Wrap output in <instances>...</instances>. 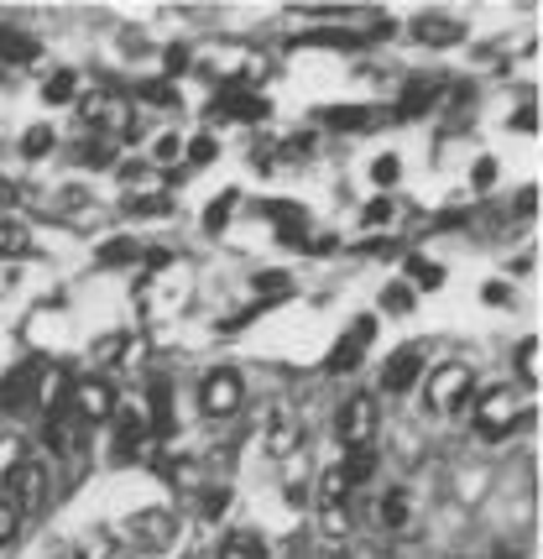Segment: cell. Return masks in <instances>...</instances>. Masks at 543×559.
<instances>
[{
    "instance_id": "1",
    "label": "cell",
    "mask_w": 543,
    "mask_h": 559,
    "mask_svg": "<svg viewBox=\"0 0 543 559\" xmlns=\"http://www.w3.org/2000/svg\"><path fill=\"white\" fill-rule=\"evenodd\" d=\"M79 121L99 131L105 142H116V136H136V121H131V99L116 95V90H89V95H79Z\"/></svg>"
},
{
    "instance_id": "2",
    "label": "cell",
    "mask_w": 543,
    "mask_h": 559,
    "mask_svg": "<svg viewBox=\"0 0 543 559\" xmlns=\"http://www.w3.org/2000/svg\"><path fill=\"white\" fill-rule=\"evenodd\" d=\"M518 418H522V397L518 388H486L481 397H475V435L481 439H507L512 429H518Z\"/></svg>"
},
{
    "instance_id": "3",
    "label": "cell",
    "mask_w": 543,
    "mask_h": 559,
    "mask_svg": "<svg viewBox=\"0 0 543 559\" xmlns=\"http://www.w3.org/2000/svg\"><path fill=\"white\" fill-rule=\"evenodd\" d=\"M178 538V518L168 508H147V512H131L121 523V544L142 549V555H162L168 544Z\"/></svg>"
},
{
    "instance_id": "4",
    "label": "cell",
    "mask_w": 543,
    "mask_h": 559,
    "mask_svg": "<svg viewBox=\"0 0 543 559\" xmlns=\"http://www.w3.org/2000/svg\"><path fill=\"white\" fill-rule=\"evenodd\" d=\"M470 392H475V371L466 361H445V366H434L423 397H429L434 414H455V408H470Z\"/></svg>"
},
{
    "instance_id": "5",
    "label": "cell",
    "mask_w": 543,
    "mask_h": 559,
    "mask_svg": "<svg viewBox=\"0 0 543 559\" xmlns=\"http://www.w3.org/2000/svg\"><path fill=\"white\" fill-rule=\"evenodd\" d=\"M198 408L204 418H236L246 408V382H241V371L236 366H215L209 377H204V388H198Z\"/></svg>"
},
{
    "instance_id": "6",
    "label": "cell",
    "mask_w": 543,
    "mask_h": 559,
    "mask_svg": "<svg viewBox=\"0 0 543 559\" xmlns=\"http://www.w3.org/2000/svg\"><path fill=\"white\" fill-rule=\"evenodd\" d=\"M335 439L355 450V444H371L376 439V403H371L366 392H355L340 403V414H335Z\"/></svg>"
},
{
    "instance_id": "7",
    "label": "cell",
    "mask_w": 543,
    "mask_h": 559,
    "mask_svg": "<svg viewBox=\"0 0 543 559\" xmlns=\"http://www.w3.org/2000/svg\"><path fill=\"white\" fill-rule=\"evenodd\" d=\"M5 497H11L22 512H37L43 502H48V465L32 461V455H22L16 471L5 476Z\"/></svg>"
},
{
    "instance_id": "8",
    "label": "cell",
    "mask_w": 543,
    "mask_h": 559,
    "mask_svg": "<svg viewBox=\"0 0 543 559\" xmlns=\"http://www.w3.org/2000/svg\"><path fill=\"white\" fill-rule=\"evenodd\" d=\"M69 414H74L79 424H105V418L116 414V392H110V382H105V377L74 382V388H69Z\"/></svg>"
},
{
    "instance_id": "9",
    "label": "cell",
    "mask_w": 543,
    "mask_h": 559,
    "mask_svg": "<svg viewBox=\"0 0 543 559\" xmlns=\"http://www.w3.org/2000/svg\"><path fill=\"white\" fill-rule=\"evenodd\" d=\"M371 341H376V319H371V314H366V319H355L346 335L335 341V350H329V371H335V377L355 371V361H361V356L371 350Z\"/></svg>"
},
{
    "instance_id": "10",
    "label": "cell",
    "mask_w": 543,
    "mask_h": 559,
    "mask_svg": "<svg viewBox=\"0 0 543 559\" xmlns=\"http://www.w3.org/2000/svg\"><path fill=\"white\" fill-rule=\"evenodd\" d=\"M419 377H423V350L419 345H402V350H393V361L382 371V392H408Z\"/></svg>"
},
{
    "instance_id": "11",
    "label": "cell",
    "mask_w": 543,
    "mask_h": 559,
    "mask_svg": "<svg viewBox=\"0 0 543 559\" xmlns=\"http://www.w3.org/2000/svg\"><path fill=\"white\" fill-rule=\"evenodd\" d=\"M43 439H48V450L52 455H79L84 450V424H79L74 414H52V418H43Z\"/></svg>"
},
{
    "instance_id": "12",
    "label": "cell",
    "mask_w": 543,
    "mask_h": 559,
    "mask_svg": "<svg viewBox=\"0 0 543 559\" xmlns=\"http://www.w3.org/2000/svg\"><path fill=\"white\" fill-rule=\"evenodd\" d=\"M434 99H445V79H439V73H419V79L402 90V99H397V116H429Z\"/></svg>"
},
{
    "instance_id": "13",
    "label": "cell",
    "mask_w": 543,
    "mask_h": 559,
    "mask_svg": "<svg viewBox=\"0 0 543 559\" xmlns=\"http://www.w3.org/2000/svg\"><path fill=\"white\" fill-rule=\"evenodd\" d=\"M413 43H423V48H455L460 43V22L455 16H419L413 22Z\"/></svg>"
},
{
    "instance_id": "14",
    "label": "cell",
    "mask_w": 543,
    "mask_h": 559,
    "mask_svg": "<svg viewBox=\"0 0 543 559\" xmlns=\"http://www.w3.org/2000/svg\"><path fill=\"white\" fill-rule=\"evenodd\" d=\"M37 377H43V366H22L5 388H0V403H5V414H16V408H32L37 403Z\"/></svg>"
},
{
    "instance_id": "15",
    "label": "cell",
    "mask_w": 543,
    "mask_h": 559,
    "mask_svg": "<svg viewBox=\"0 0 543 559\" xmlns=\"http://www.w3.org/2000/svg\"><path fill=\"white\" fill-rule=\"evenodd\" d=\"M298 439H303L298 418L293 414H277V418H272V429H267V455H293Z\"/></svg>"
},
{
    "instance_id": "16",
    "label": "cell",
    "mask_w": 543,
    "mask_h": 559,
    "mask_svg": "<svg viewBox=\"0 0 543 559\" xmlns=\"http://www.w3.org/2000/svg\"><path fill=\"white\" fill-rule=\"evenodd\" d=\"M0 63H37V43L16 26H0Z\"/></svg>"
},
{
    "instance_id": "17",
    "label": "cell",
    "mask_w": 543,
    "mask_h": 559,
    "mask_svg": "<svg viewBox=\"0 0 543 559\" xmlns=\"http://www.w3.org/2000/svg\"><path fill=\"white\" fill-rule=\"evenodd\" d=\"M413 523V502H408V491L393 487L387 497H382V528H393V534H402Z\"/></svg>"
},
{
    "instance_id": "18",
    "label": "cell",
    "mask_w": 543,
    "mask_h": 559,
    "mask_svg": "<svg viewBox=\"0 0 543 559\" xmlns=\"http://www.w3.org/2000/svg\"><path fill=\"white\" fill-rule=\"evenodd\" d=\"M220 559H272V555H267V544H262V534L241 528V534H230L220 544Z\"/></svg>"
},
{
    "instance_id": "19",
    "label": "cell",
    "mask_w": 543,
    "mask_h": 559,
    "mask_svg": "<svg viewBox=\"0 0 543 559\" xmlns=\"http://www.w3.org/2000/svg\"><path fill=\"white\" fill-rule=\"evenodd\" d=\"M376 121V110H361V105H335V110H324V126L329 131H366Z\"/></svg>"
},
{
    "instance_id": "20",
    "label": "cell",
    "mask_w": 543,
    "mask_h": 559,
    "mask_svg": "<svg viewBox=\"0 0 543 559\" xmlns=\"http://www.w3.org/2000/svg\"><path fill=\"white\" fill-rule=\"evenodd\" d=\"M340 471H346L350 487H366L371 476H376V450H371V444H355V450L346 455V465H340Z\"/></svg>"
},
{
    "instance_id": "21",
    "label": "cell",
    "mask_w": 543,
    "mask_h": 559,
    "mask_svg": "<svg viewBox=\"0 0 543 559\" xmlns=\"http://www.w3.org/2000/svg\"><path fill=\"white\" fill-rule=\"evenodd\" d=\"M236 204H241V194H236V189L215 194V204L204 210V230H209V236H220L225 225H230V215H236Z\"/></svg>"
},
{
    "instance_id": "22",
    "label": "cell",
    "mask_w": 543,
    "mask_h": 559,
    "mask_svg": "<svg viewBox=\"0 0 543 559\" xmlns=\"http://www.w3.org/2000/svg\"><path fill=\"white\" fill-rule=\"evenodd\" d=\"M0 257H32V236L16 219H0Z\"/></svg>"
},
{
    "instance_id": "23",
    "label": "cell",
    "mask_w": 543,
    "mask_h": 559,
    "mask_svg": "<svg viewBox=\"0 0 543 559\" xmlns=\"http://www.w3.org/2000/svg\"><path fill=\"white\" fill-rule=\"evenodd\" d=\"M288 293H293V277H288V272H262V277H256V309L288 298Z\"/></svg>"
},
{
    "instance_id": "24",
    "label": "cell",
    "mask_w": 543,
    "mask_h": 559,
    "mask_svg": "<svg viewBox=\"0 0 543 559\" xmlns=\"http://www.w3.org/2000/svg\"><path fill=\"white\" fill-rule=\"evenodd\" d=\"M162 476H168L178 491H198V481H204V471H198L194 461H183V455H178V461H162Z\"/></svg>"
},
{
    "instance_id": "25",
    "label": "cell",
    "mask_w": 543,
    "mask_h": 559,
    "mask_svg": "<svg viewBox=\"0 0 543 559\" xmlns=\"http://www.w3.org/2000/svg\"><path fill=\"white\" fill-rule=\"evenodd\" d=\"M346 491H350L346 471H340V465H329V471L319 476V502L324 508H340V502H346Z\"/></svg>"
},
{
    "instance_id": "26",
    "label": "cell",
    "mask_w": 543,
    "mask_h": 559,
    "mask_svg": "<svg viewBox=\"0 0 543 559\" xmlns=\"http://www.w3.org/2000/svg\"><path fill=\"white\" fill-rule=\"evenodd\" d=\"M43 99H48V105H69V99H79V73H52L48 84H43Z\"/></svg>"
},
{
    "instance_id": "27",
    "label": "cell",
    "mask_w": 543,
    "mask_h": 559,
    "mask_svg": "<svg viewBox=\"0 0 543 559\" xmlns=\"http://www.w3.org/2000/svg\"><path fill=\"white\" fill-rule=\"evenodd\" d=\"M22 518L26 512L11 502V497H0V549H11L16 544V534H22Z\"/></svg>"
},
{
    "instance_id": "28",
    "label": "cell",
    "mask_w": 543,
    "mask_h": 559,
    "mask_svg": "<svg viewBox=\"0 0 543 559\" xmlns=\"http://www.w3.org/2000/svg\"><path fill=\"white\" fill-rule=\"evenodd\" d=\"M142 99H147L152 110H178V90L168 79H147V84H142Z\"/></svg>"
},
{
    "instance_id": "29",
    "label": "cell",
    "mask_w": 543,
    "mask_h": 559,
    "mask_svg": "<svg viewBox=\"0 0 543 559\" xmlns=\"http://www.w3.org/2000/svg\"><path fill=\"white\" fill-rule=\"evenodd\" d=\"M408 277L419 283V288H445V267H434V262H423V257H408ZM408 283V288H413Z\"/></svg>"
},
{
    "instance_id": "30",
    "label": "cell",
    "mask_w": 543,
    "mask_h": 559,
    "mask_svg": "<svg viewBox=\"0 0 543 559\" xmlns=\"http://www.w3.org/2000/svg\"><path fill=\"white\" fill-rule=\"evenodd\" d=\"M413 304H419V293L408 288V283H393V288L382 293V309H387V314H408Z\"/></svg>"
},
{
    "instance_id": "31",
    "label": "cell",
    "mask_w": 543,
    "mask_h": 559,
    "mask_svg": "<svg viewBox=\"0 0 543 559\" xmlns=\"http://www.w3.org/2000/svg\"><path fill=\"white\" fill-rule=\"evenodd\" d=\"M110 549H116V538L95 528V534H84V544L74 549V559H110Z\"/></svg>"
},
{
    "instance_id": "32",
    "label": "cell",
    "mask_w": 543,
    "mask_h": 559,
    "mask_svg": "<svg viewBox=\"0 0 543 559\" xmlns=\"http://www.w3.org/2000/svg\"><path fill=\"white\" fill-rule=\"evenodd\" d=\"M52 152V126H32L22 136V157H48Z\"/></svg>"
},
{
    "instance_id": "33",
    "label": "cell",
    "mask_w": 543,
    "mask_h": 559,
    "mask_svg": "<svg viewBox=\"0 0 543 559\" xmlns=\"http://www.w3.org/2000/svg\"><path fill=\"white\" fill-rule=\"evenodd\" d=\"M125 210H131V215H173V199L168 194H136Z\"/></svg>"
},
{
    "instance_id": "34",
    "label": "cell",
    "mask_w": 543,
    "mask_h": 559,
    "mask_svg": "<svg viewBox=\"0 0 543 559\" xmlns=\"http://www.w3.org/2000/svg\"><path fill=\"white\" fill-rule=\"evenodd\" d=\"M539 361H543L539 341H522L518 345V377H522V382H539Z\"/></svg>"
},
{
    "instance_id": "35",
    "label": "cell",
    "mask_w": 543,
    "mask_h": 559,
    "mask_svg": "<svg viewBox=\"0 0 543 559\" xmlns=\"http://www.w3.org/2000/svg\"><path fill=\"white\" fill-rule=\"evenodd\" d=\"M125 350H131V341H125V335H105L89 356H95V366H110V361H121Z\"/></svg>"
},
{
    "instance_id": "36",
    "label": "cell",
    "mask_w": 543,
    "mask_h": 559,
    "mask_svg": "<svg viewBox=\"0 0 543 559\" xmlns=\"http://www.w3.org/2000/svg\"><path fill=\"white\" fill-rule=\"evenodd\" d=\"M183 152H189V163H194V168H209V163L220 157V142H215V136H194Z\"/></svg>"
},
{
    "instance_id": "37",
    "label": "cell",
    "mask_w": 543,
    "mask_h": 559,
    "mask_svg": "<svg viewBox=\"0 0 543 559\" xmlns=\"http://www.w3.org/2000/svg\"><path fill=\"white\" fill-rule=\"evenodd\" d=\"M397 178H402V163H397L393 152H387V157H376V163H371V183H382V189H393Z\"/></svg>"
},
{
    "instance_id": "38",
    "label": "cell",
    "mask_w": 543,
    "mask_h": 559,
    "mask_svg": "<svg viewBox=\"0 0 543 559\" xmlns=\"http://www.w3.org/2000/svg\"><path fill=\"white\" fill-rule=\"evenodd\" d=\"M225 508H230V491L225 487H209V497H198V518H204V523H215Z\"/></svg>"
},
{
    "instance_id": "39",
    "label": "cell",
    "mask_w": 543,
    "mask_h": 559,
    "mask_svg": "<svg viewBox=\"0 0 543 559\" xmlns=\"http://www.w3.org/2000/svg\"><path fill=\"white\" fill-rule=\"evenodd\" d=\"M178 152H183L178 136H168V131H162V136H152V163H157V168H162V163H173Z\"/></svg>"
},
{
    "instance_id": "40",
    "label": "cell",
    "mask_w": 543,
    "mask_h": 559,
    "mask_svg": "<svg viewBox=\"0 0 543 559\" xmlns=\"http://www.w3.org/2000/svg\"><path fill=\"white\" fill-rule=\"evenodd\" d=\"M346 534H350L346 502H340V508H324V538H346Z\"/></svg>"
},
{
    "instance_id": "41",
    "label": "cell",
    "mask_w": 543,
    "mask_h": 559,
    "mask_svg": "<svg viewBox=\"0 0 543 559\" xmlns=\"http://www.w3.org/2000/svg\"><path fill=\"white\" fill-rule=\"evenodd\" d=\"M136 251H142L136 241H116V246H105V251H99V262H105V267H116V262H136Z\"/></svg>"
},
{
    "instance_id": "42",
    "label": "cell",
    "mask_w": 543,
    "mask_h": 559,
    "mask_svg": "<svg viewBox=\"0 0 543 559\" xmlns=\"http://www.w3.org/2000/svg\"><path fill=\"white\" fill-rule=\"evenodd\" d=\"M79 157H84L89 168H110V142H105V136H99V142H84L79 146Z\"/></svg>"
},
{
    "instance_id": "43",
    "label": "cell",
    "mask_w": 543,
    "mask_h": 559,
    "mask_svg": "<svg viewBox=\"0 0 543 559\" xmlns=\"http://www.w3.org/2000/svg\"><path fill=\"white\" fill-rule=\"evenodd\" d=\"M387 219H393V199H371L361 210V225H387Z\"/></svg>"
},
{
    "instance_id": "44",
    "label": "cell",
    "mask_w": 543,
    "mask_h": 559,
    "mask_svg": "<svg viewBox=\"0 0 543 559\" xmlns=\"http://www.w3.org/2000/svg\"><path fill=\"white\" fill-rule=\"evenodd\" d=\"M22 461V439H0V476H11Z\"/></svg>"
},
{
    "instance_id": "45",
    "label": "cell",
    "mask_w": 543,
    "mask_h": 559,
    "mask_svg": "<svg viewBox=\"0 0 543 559\" xmlns=\"http://www.w3.org/2000/svg\"><path fill=\"white\" fill-rule=\"evenodd\" d=\"M470 183H475V189H492V183H496V163H492V157H481V163H475Z\"/></svg>"
},
{
    "instance_id": "46",
    "label": "cell",
    "mask_w": 543,
    "mask_h": 559,
    "mask_svg": "<svg viewBox=\"0 0 543 559\" xmlns=\"http://www.w3.org/2000/svg\"><path fill=\"white\" fill-rule=\"evenodd\" d=\"M481 298H486V304H502V309H507V304H512V288H507V283H486V288H481Z\"/></svg>"
},
{
    "instance_id": "47",
    "label": "cell",
    "mask_w": 543,
    "mask_h": 559,
    "mask_svg": "<svg viewBox=\"0 0 543 559\" xmlns=\"http://www.w3.org/2000/svg\"><path fill=\"white\" fill-rule=\"evenodd\" d=\"M189 58H194V52L183 48V43H178V48H168V73H183V69H189Z\"/></svg>"
},
{
    "instance_id": "48",
    "label": "cell",
    "mask_w": 543,
    "mask_h": 559,
    "mask_svg": "<svg viewBox=\"0 0 543 559\" xmlns=\"http://www.w3.org/2000/svg\"><path fill=\"white\" fill-rule=\"evenodd\" d=\"M387 559H397V555H387Z\"/></svg>"
}]
</instances>
